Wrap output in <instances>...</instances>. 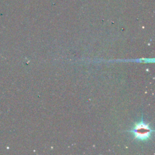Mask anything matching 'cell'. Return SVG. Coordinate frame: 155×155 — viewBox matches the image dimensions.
I'll use <instances>...</instances> for the list:
<instances>
[{"mask_svg":"<svg viewBox=\"0 0 155 155\" xmlns=\"http://www.w3.org/2000/svg\"><path fill=\"white\" fill-rule=\"evenodd\" d=\"M126 131L131 133L134 140L145 142L151 139L154 130L151 128L149 123L145 122L142 115L141 120L135 123L132 128Z\"/></svg>","mask_w":155,"mask_h":155,"instance_id":"6da1fadb","label":"cell"}]
</instances>
